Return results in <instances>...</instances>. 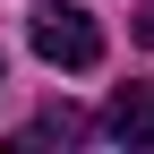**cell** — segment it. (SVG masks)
<instances>
[{
	"label": "cell",
	"mask_w": 154,
	"mask_h": 154,
	"mask_svg": "<svg viewBox=\"0 0 154 154\" xmlns=\"http://www.w3.org/2000/svg\"><path fill=\"white\" fill-rule=\"evenodd\" d=\"M26 43H34V60H51V69H94V60H103V26H94L77 0L26 9Z\"/></svg>",
	"instance_id": "cell-1"
},
{
	"label": "cell",
	"mask_w": 154,
	"mask_h": 154,
	"mask_svg": "<svg viewBox=\"0 0 154 154\" xmlns=\"http://www.w3.org/2000/svg\"><path fill=\"white\" fill-rule=\"evenodd\" d=\"M103 137L111 146H154V86H120L103 103Z\"/></svg>",
	"instance_id": "cell-2"
},
{
	"label": "cell",
	"mask_w": 154,
	"mask_h": 154,
	"mask_svg": "<svg viewBox=\"0 0 154 154\" xmlns=\"http://www.w3.org/2000/svg\"><path fill=\"white\" fill-rule=\"evenodd\" d=\"M26 137H60V146H69V137H86V111H69V103H51L43 120L26 128Z\"/></svg>",
	"instance_id": "cell-3"
},
{
	"label": "cell",
	"mask_w": 154,
	"mask_h": 154,
	"mask_svg": "<svg viewBox=\"0 0 154 154\" xmlns=\"http://www.w3.org/2000/svg\"><path fill=\"white\" fill-rule=\"evenodd\" d=\"M137 43H154V0H146V9H137Z\"/></svg>",
	"instance_id": "cell-4"
}]
</instances>
